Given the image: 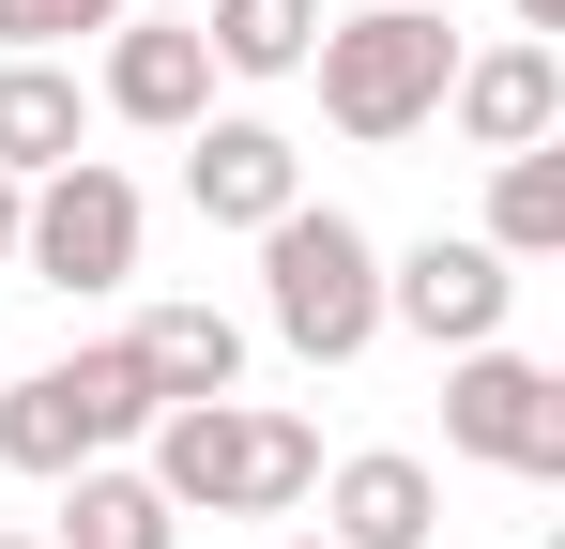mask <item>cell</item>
I'll return each mask as SVG.
<instances>
[{"instance_id":"obj_1","label":"cell","mask_w":565,"mask_h":549,"mask_svg":"<svg viewBox=\"0 0 565 549\" xmlns=\"http://www.w3.org/2000/svg\"><path fill=\"white\" fill-rule=\"evenodd\" d=\"M138 443H153L169 519H276V504L321 488V428H290L260 397H184V412H153Z\"/></svg>"},{"instance_id":"obj_2","label":"cell","mask_w":565,"mask_h":549,"mask_svg":"<svg viewBox=\"0 0 565 549\" xmlns=\"http://www.w3.org/2000/svg\"><path fill=\"white\" fill-rule=\"evenodd\" d=\"M306 77H321V122H337V138L397 153V138H428V122H444L459 31H444V15H413V0H367V15H321Z\"/></svg>"},{"instance_id":"obj_3","label":"cell","mask_w":565,"mask_h":549,"mask_svg":"<svg viewBox=\"0 0 565 549\" xmlns=\"http://www.w3.org/2000/svg\"><path fill=\"white\" fill-rule=\"evenodd\" d=\"M260 321H276L306 366H352L382 336V245L337 198H290L276 229H260Z\"/></svg>"},{"instance_id":"obj_4","label":"cell","mask_w":565,"mask_h":549,"mask_svg":"<svg viewBox=\"0 0 565 549\" xmlns=\"http://www.w3.org/2000/svg\"><path fill=\"white\" fill-rule=\"evenodd\" d=\"M153 428V381L122 366V336L107 352H62V366H31L15 397H0V473H77V458H107V443H138Z\"/></svg>"},{"instance_id":"obj_5","label":"cell","mask_w":565,"mask_h":549,"mask_svg":"<svg viewBox=\"0 0 565 549\" xmlns=\"http://www.w3.org/2000/svg\"><path fill=\"white\" fill-rule=\"evenodd\" d=\"M15 274L31 290H122L138 274V183L122 169H46L31 198H15Z\"/></svg>"},{"instance_id":"obj_6","label":"cell","mask_w":565,"mask_h":549,"mask_svg":"<svg viewBox=\"0 0 565 549\" xmlns=\"http://www.w3.org/2000/svg\"><path fill=\"white\" fill-rule=\"evenodd\" d=\"M444 443H459L473 473H535V488H551V473H565V381L489 336V352L444 366Z\"/></svg>"},{"instance_id":"obj_7","label":"cell","mask_w":565,"mask_h":549,"mask_svg":"<svg viewBox=\"0 0 565 549\" xmlns=\"http://www.w3.org/2000/svg\"><path fill=\"white\" fill-rule=\"evenodd\" d=\"M504 305H520V260H489L473 229H428L413 260H382V321L428 336V352H489Z\"/></svg>"},{"instance_id":"obj_8","label":"cell","mask_w":565,"mask_h":549,"mask_svg":"<svg viewBox=\"0 0 565 549\" xmlns=\"http://www.w3.org/2000/svg\"><path fill=\"white\" fill-rule=\"evenodd\" d=\"M93 107H107V122H138V138L214 122V46H199V15H122L107 62H93Z\"/></svg>"},{"instance_id":"obj_9","label":"cell","mask_w":565,"mask_h":549,"mask_svg":"<svg viewBox=\"0 0 565 549\" xmlns=\"http://www.w3.org/2000/svg\"><path fill=\"white\" fill-rule=\"evenodd\" d=\"M444 122H459L473 153H535L565 122V46H459V77H444Z\"/></svg>"},{"instance_id":"obj_10","label":"cell","mask_w":565,"mask_h":549,"mask_svg":"<svg viewBox=\"0 0 565 549\" xmlns=\"http://www.w3.org/2000/svg\"><path fill=\"white\" fill-rule=\"evenodd\" d=\"M184 198L214 229H276L290 198H306V153H290L276 122H230L214 107V122H184Z\"/></svg>"},{"instance_id":"obj_11","label":"cell","mask_w":565,"mask_h":549,"mask_svg":"<svg viewBox=\"0 0 565 549\" xmlns=\"http://www.w3.org/2000/svg\"><path fill=\"white\" fill-rule=\"evenodd\" d=\"M321 535H337V549H428V535H444V473L397 458V443L337 458V473H321Z\"/></svg>"},{"instance_id":"obj_12","label":"cell","mask_w":565,"mask_h":549,"mask_svg":"<svg viewBox=\"0 0 565 549\" xmlns=\"http://www.w3.org/2000/svg\"><path fill=\"white\" fill-rule=\"evenodd\" d=\"M122 366L153 381V412H184V397H245V321H230V305H199V290H169V305H138Z\"/></svg>"},{"instance_id":"obj_13","label":"cell","mask_w":565,"mask_h":549,"mask_svg":"<svg viewBox=\"0 0 565 549\" xmlns=\"http://www.w3.org/2000/svg\"><path fill=\"white\" fill-rule=\"evenodd\" d=\"M77 153H93V77L77 62H0V169L46 183V169H77Z\"/></svg>"},{"instance_id":"obj_14","label":"cell","mask_w":565,"mask_h":549,"mask_svg":"<svg viewBox=\"0 0 565 549\" xmlns=\"http://www.w3.org/2000/svg\"><path fill=\"white\" fill-rule=\"evenodd\" d=\"M46 549H184V519H169V488H153V473L77 458V473H62V535H46Z\"/></svg>"},{"instance_id":"obj_15","label":"cell","mask_w":565,"mask_h":549,"mask_svg":"<svg viewBox=\"0 0 565 549\" xmlns=\"http://www.w3.org/2000/svg\"><path fill=\"white\" fill-rule=\"evenodd\" d=\"M489 260H565V153H489V229H473Z\"/></svg>"},{"instance_id":"obj_16","label":"cell","mask_w":565,"mask_h":549,"mask_svg":"<svg viewBox=\"0 0 565 549\" xmlns=\"http://www.w3.org/2000/svg\"><path fill=\"white\" fill-rule=\"evenodd\" d=\"M199 46H214V77H306L321 0H199Z\"/></svg>"},{"instance_id":"obj_17","label":"cell","mask_w":565,"mask_h":549,"mask_svg":"<svg viewBox=\"0 0 565 549\" xmlns=\"http://www.w3.org/2000/svg\"><path fill=\"white\" fill-rule=\"evenodd\" d=\"M93 31H122V0H0V62H62Z\"/></svg>"},{"instance_id":"obj_18","label":"cell","mask_w":565,"mask_h":549,"mask_svg":"<svg viewBox=\"0 0 565 549\" xmlns=\"http://www.w3.org/2000/svg\"><path fill=\"white\" fill-rule=\"evenodd\" d=\"M15 198H31V183H15V169H0V260H15Z\"/></svg>"},{"instance_id":"obj_19","label":"cell","mask_w":565,"mask_h":549,"mask_svg":"<svg viewBox=\"0 0 565 549\" xmlns=\"http://www.w3.org/2000/svg\"><path fill=\"white\" fill-rule=\"evenodd\" d=\"M520 31H535V46H551V31H565V0H520Z\"/></svg>"},{"instance_id":"obj_20","label":"cell","mask_w":565,"mask_h":549,"mask_svg":"<svg viewBox=\"0 0 565 549\" xmlns=\"http://www.w3.org/2000/svg\"><path fill=\"white\" fill-rule=\"evenodd\" d=\"M413 15H459V0H413Z\"/></svg>"},{"instance_id":"obj_21","label":"cell","mask_w":565,"mask_h":549,"mask_svg":"<svg viewBox=\"0 0 565 549\" xmlns=\"http://www.w3.org/2000/svg\"><path fill=\"white\" fill-rule=\"evenodd\" d=\"M153 15H199V0H153Z\"/></svg>"},{"instance_id":"obj_22","label":"cell","mask_w":565,"mask_h":549,"mask_svg":"<svg viewBox=\"0 0 565 549\" xmlns=\"http://www.w3.org/2000/svg\"><path fill=\"white\" fill-rule=\"evenodd\" d=\"M290 549H337V535H290Z\"/></svg>"},{"instance_id":"obj_23","label":"cell","mask_w":565,"mask_h":549,"mask_svg":"<svg viewBox=\"0 0 565 549\" xmlns=\"http://www.w3.org/2000/svg\"><path fill=\"white\" fill-rule=\"evenodd\" d=\"M0 549H31V535H0Z\"/></svg>"}]
</instances>
